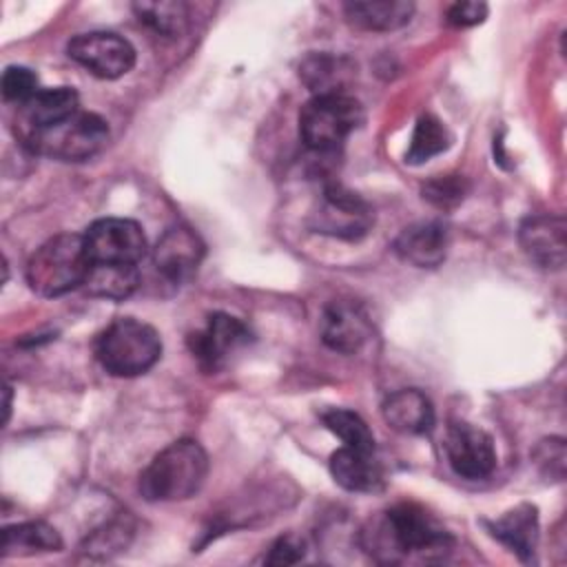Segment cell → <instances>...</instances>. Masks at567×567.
<instances>
[{
    "instance_id": "1",
    "label": "cell",
    "mask_w": 567,
    "mask_h": 567,
    "mask_svg": "<svg viewBox=\"0 0 567 567\" xmlns=\"http://www.w3.org/2000/svg\"><path fill=\"white\" fill-rule=\"evenodd\" d=\"M361 545L383 563H399L408 556L443 558L452 536L443 523L416 503H396L361 529Z\"/></svg>"
},
{
    "instance_id": "2",
    "label": "cell",
    "mask_w": 567,
    "mask_h": 567,
    "mask_svg": "<svg viewBox=\"0 0 567 567\" xmlns=\"http://www.w3.org/2000/svg\"><path fill=\"white\" fill-rule=\"evenodd\" d=\"M208 474V454L193 439L166 445L140 474L137 489L148 503L186 501L195 496Z\"/></svg>"
},
{
    "instance_id": "3",
    "label": "cell",
    "mask_w": 567,
    "mask_h": 567,
    "mask_svg": "<svg viewBox=\"0 0 567 567\" xmlns=\"http://www.w3.org/2000/svg\"><path fill=\"white\" fill-rule=\"evenodd\" d=\"M91 259L84 235L62 233L47 239L27 261V284L40 297H60L84 286Z\"/></svg>"
},
{
    "instance_id": "4",
    "label": "cell",
    "mask_w": 567,
    "mask_h": 567,
    "mask_svg": "<svg viewBox=\"0 0 567 567\" xmlns=\"http://www.w3.org/2000/svg\"><path fill=\"white\" fill-rule=\"evenodd\" d=\"M162 354L157 330L133 317L113 319L95 339V359L113 377L148 372Z\"/></svg>"
},
{
    "instance_id": "5",
    "label": "cell",
    "mask_w": 567,
    "mask_h": 567,
    "mask_svg": "<svg viewBox=\"0 0 567 567\" xmlns=\"http://www.w3.org/2000/svg\"><path fill=\"white\" fill-rule=\"evenodd\" d=\"M361 122L363 106L352 95H312L299 111V135L310 151L334 153Z\"/></svg>"
},
{
    "instance_id": "6",
    "label": "cell",
    "mask_w": 567,
    "mask_h": 567,
    "mask_svg": "<svg viewBox=\"0 0 567 567\" xmlns=\"http://www.w3.org/2000/svg\"><path fill=\"white\" fill-rule=\"evenodd\" d=\"M22 137L38 153L58 157L62 162H84L102 151L109 140V126L97 113L78 111L53 128Z\"/></svg>"
},
{
    "instance_id": "7",
    "label": "cell",
    "mask_w": 567,
    "mask_h": 567,
    "mask_svg": "<svg viewBox=\"0 0 567 567\" xmlns=\"http://www.w3.org/2000/svg\"><path fill=\"white\" fill-rule=\"evenodd\" d=\"M374 224L372 206L339 182H328L319 204L310 215V226L317 233L339 239H361Z\"/></svg>"
},
{
    "instance_id": "8",
    "label": "cell",
    "mask_w": 567,
    "mask_h": 567,
    "mask_svg": "<svg viewBox=\"0 0 567 567\" xmlns=\"http://www.w3.org/2000/svg\"><path fill=\"white\" fill-rule=\"evenodd\" d=\"M66 55L100 80H117L135 66L133 44L111 31H89L71 38Z\"/></svg>"
},
{
    "instance_id": "9",
    "label": "cell",
    "mask_w": 567,
    "mask_h": 567,
    "mask_svg": "<svg viewBox=\"0 0 567 567\" xmlns=\"http://www.w3.org/2000/svg\"><path fill=\"white\" fill-rule=\"evenodd\" d=\"M84 246L91 264H135L146 255V237L137 221L124 217H104L84 233Z\"/></svg>"
},
{
    "instance_id": "10",
    "label": "cell",
    "mask_w": 567,
    "mask_h": 567,
    "mask_svg": "<svg viewBox=\"0 0 567 567\" xmlns=\"http://www.w3.org/2000/svg\"><path fill=\"white\" fill-rule=\"evenodd\" d=\"M443 447L450 467L461 478L481 481L487 478L496 467V450L492 436L467 421H452L447 425Z\"/></svg>"
},
{
    "instance_id": "11",
    "label": "cell",
    "mask_w": 567,
    "mask_h": 567,
    "mask_svg": "<svg viewBox=\"0 0 567 567\" xmlns=\"http://www.w3.org/2000/svg\"><path fill=\"white\" fill-rule=\"evenodd\" d=\"M202 259H204V241L193 228L184 224L168 228L153 248L155 270L159 272L162 279L175 286L190 279L197 272Z\"/></svg>"
},
{
    "instance_id": "12",
    "label": "cell",
    "mask_w": 567,
    "mask_h": 567,
    "mask_svg": "<svg viewBox=\"0 0 567 567\" xmlns=\"http://www.w3.org/2000/svg\"><path fill=\"white\" fill-rule=\"evenodd\" d=\"M250 341V330L237 317L226 312H215L208 317L206 326L188 337V348L193 357L206 370H217L226 363L228 354L239 350Z\"/></svg>"
},
{
    "instance_id": "13",
    "label": "cell",
    "mask_w": 567,
    "mask_h": 567,
    "mask_svg": "<svg viewBox=\"0 0 567 567\" xmlns=\"http://www.w3.org/2000/svg\"><path fill=\"white\" fill-rule=\"evenodd\" d=\"M319 330L323 343L341 354L359 352L372 337V326L365 310L350 299L330 301L321 312Z\"/></svg>"
},
{
    "instance_id": "14",
    "label": "cell",
    "mask_w": 567,
    "mask_h": 567,
    "mask_svg": "<svg viewBox=\"0 0 567 567\" xmlns=\"http://www.w3.org/2000/svg\"><path fill=\"white\" fill-rule=\"evenodd\" d=\"M567 224L560 215H532L518 228L525 255L545 270H560L567 257Z\"/></svg>"
},
{
    "instance_id": "15",
    "label": "cell",
    "mask_w": 567,
    "mask_h": 567,
    "mask_svg": "<svg viewBox=\"0 0 567 567\" xmlns=\"http://www.w3.org/2000/svg\"><path fill=\"white\" fill-rule=\"evenodd\" d=\"M80 111V97L71 86L40 89L29 102L20 106L22 135L53 128Z\"/></svg>"
},
{
    "instance_id": "16",
    "label": "cell",
    "mask_w": 567,
    "mask_h": 567,
    "mask_svg": "<svg viewBox=\"0 0 567 567\" xmlns=\"http://www.w3.org/2000/svg\"><path fill=\"white\" fill-rule=\"evenodd\" d=\"M394 252L416 268H436L447 255V228L441 221L412 224L396 237Z\"/></svg>"
},
{
    "instance_id": "17",
    "label": "cell",
    "mask_w": 567,
    "mask_h": 567,
    "mask_svg": "<svg viewBox=\"0 0 567 567\" xmlns=\"http://www.w3.org/2000/svg\"><path fill=\"white\" fill-rule=\"evenodd\" d=\"M330 474L337 485L348 492H381L385 485V474L374 452H363L354 447H339L330 456Z\"/></svg>"
},
{
    "instance_id": "18",
    "label": "cell",
    "mask_w": 567,
    "mask_h": 567,
    "mask_svg": "<svg viewBox=\"0 0 567 567\" xmlns=\"http://www.w3.org/2000/svg\"><path fill=\"white\" fill-rule=\"evenodd\" d=\"M381 412L385 423L399 434L421 436L434 427V405L421 390L414 388L392 392L383 401Z\"/></svg>"
},
{
    "instance_id": "19",
    "label": "cell",
    "mask_w": 567,
    "mask_h": 567,
    "mask_svg": "<svg viewBox=\"0 0 567 567\" xmlns=\"http://www.w3.org/2000/svg\"><path fill=\"white\" fill-rule=\"evenodd\" d=\"M487 529L520 560H529L538 543V509L529 503H520L505 512L501 518L487 523Z\"/></svg>"
},
{
    "instance_id": "20",
    "label": "cell",
    "mask_w": 567,
    "mask_h": 567,
    "mask_svg": "<svg viewBox=\"0 0 567 567\" xmlns=\"http://www.w3.org/2000/svg\"><path fill=\"white\" fill-rule=\"evenodd\" d=\"M354 73V62L332 53H310L299 64V78L312 91V95L346 93V86L352 82Z\"/></svg>"
},
{
    "instance_id": "21",
    "label": "cell",
    "mask_w": 567,
    "mask_h": 567,
    "mask_svg": "<svg viewBox=\"0 0 567 567\" xmlns=\"http://www.w3.org/2000/svg\"><path fill=\"white\" fill-rule=\"evenodd\" d=\"M343 11L363 31H394L410 22L414 4L405 0H354L343 4Z\"/></svg>"
},
{
    "instance_id": "22",
    "label": "cell",
    "mask_w": 567,
    "mask_h": 567,
    "mask_svg": "<svg viewBox=\"0 0 567 567\" xmlns=\"http://www.w3.org/2000/svg\"><path fill=\"white\" fill-rule=\"evenodd\" d=\"M62 538L44 520H27L2 529V556H29L40 551H60Z\"/></svg>"
},
{
    "instance_id": "23",
    "label": "cell",
    "mask_w": 567,
    "mask_h": 567,
    "mask_svg": "<svg viewBox=\"0 0 567 567\" xmlns=\"http://www.w3.org/2000/svg\"><path fill=\"white\" fill-rule=\"evenodd\" d=\"M140 286V270L135 264H91L84 290L91 297L122 301Z\"/></svg>"
},
{
    "instance_id": "24",
    "label": "cell",
    "mask_w": 567,
    "mask_h": 567,
    "mask_svg": "<svg viewBox=\"0 0 567 567\" xmlns=\"http://www.w3.org/2000/svg\"><path fill=\"white\" fill-rule=\"evenodd\" d=\"M133 11L140 22L162 38H179L188 27V4L179 0L135 2Z\"/></svg>"
},
{
    "instance_id": "25",
    "label": "cell",
    "mask_w": 567,
    "mask_h": 567,
    "mask_svg": "<svg viewBox=\"0 0 567 567\" xmlns=\"http://www.w3.org/2000/svg\"><path fill=\"white\" fill-rule=\"evenodd\" d=\"M452 144V135L445 124L434 115H421L416 120L410 146L405 151L408 164H423L430 157L447 151Z\"/></svg>"
},
{
    "instance_id": "26",
    "label": "cell",
    "mask_w": 567,
    "mask_h": 567,
    "mask_svg": "<svg viewBox=\"0 0 567 567\" xmlns=\"http://www.w3.org/2000/svg\"><path fill=\"white\" fill-rule=\"evenodd\" d=\"M321 421L334 436L343 441L346 447L374 452V434L357 412L346 408H330L321 412Z\"/></svg>"
},
{
    "instance_id": "27",
    "label": "cell",
    "mask_w": 567,
    "mask_h": 567,
    "mask_svg": "<svg viewBox=\"0 0 567 567\" xmlns=\"http://www.w3.org/2000/svg\"><path fill=\"white\" fill-rule=\"evenodd\" d=\"M133 536V525L126 516H117L95 529L82 545V551L93 558H109L115 551H122Z\"/></svg>"
},
{
    "instance_id": "28",
    "label": "cell",
    "mask_w": 567,
    "mask_h": 567,
    "mask_svg": "<svg viewBox=\"0 0 567 567\" xmlns=\"http://www.w3.org/2000/svg\"><path fill=\"white\" fill-rule=\"evenodd\" d=\"M38 75L27 66H7L2 73V95L20 106L38 93Z\"/></svg>"
},
{
    "instance_id": "29",
    "label": "cell",
    "mask_w": 567,
    "mask_h": 567,
    "mask_svg": "<svg viewBox=\"0 0 567 567\" xmlns=\"http://www.w3.org/2000/svg\"><path fill=\"white\" fill-rule=\"evenodd\" d=\"M423 197L439 208H452L465 197V182L456 175H445L423 186Z\"/></svg>"
},
{
    "instance_id": "30",
    "label": "cell",
    "mask_w": 567,
    "mask_h": 567,
    "mask_svg": "<svg viewBox=\"0 0 567 567\" xmlns=\"http://www.w3.org/2000/svg\"><path fill=\"white\" fill-rule=\"evenodd\" d=\"M536 465L547 474L549 478L560 481L565 474V441L563 439H545L534 450Z\"/></svg>"
},
{
    "instance_id": "31",
    "label": "cell",
    "mask_w": 567,
    "mask_h": 567,
    "mask_svg": "<svg viewBox=\"0 0 567 567\" xmlns=\"http://www.w3.org/2000/svg\"><path fill=\"white\" fill-rule=\"evenodd\" d=\"M306 556V543L297 534H284L279 536L270 549L264 563L268 565H295Z\"/></svg>"
},
{
    "instance_id": "32",
    "label": "cell",
    "mask_w": 567,
    "mask_h": 567,
    "mask_svg": "<svg viewBox=\"0 0 567 567\" xmlns=\"http://www.w3.org/2000/svg\"><path fill=\"white\" fill-rule=\"evenodd\" d=\"M487 18V4L485 2H456L447 9V22L452 27H474L481 24Z\"/></svg>"
},
{
    "instance_id": "33",
    "label": "cell",
    "mask_w": 567,
    "mask_h": 567,
    "mask_svg": "<svg viewBox=\"0 0 567 567\" xmlns=\"http://www.w3.org/2000/svg\"><path fill=\"white\" fill-rule=\"evenodd\" d=\"M4 396H7L4 399V421H7L9 419V410H11V388L9 385L4 388Z\"/></svg>"
}]
</instances>
